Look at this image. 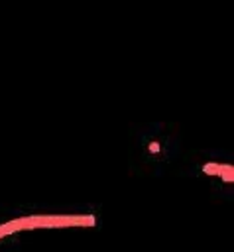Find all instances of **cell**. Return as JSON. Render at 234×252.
Listing matches in <instances>:
<instances>
[{"mask_svg": "<svg viewBox=\"0 0 234 252\" xmlns=\"http://www.w3.org/2000/svg\"><path fill=\"white\" fill-rule=\"evenodd\" d=\"M179 146V136L173 124L153 122L144 124L140 132L134 134L132 158L134 165L142 167L144 173H159L175 158Z\"/></svg>", "mask_w": 234, "mask_h": 252, "instance_id": "1", "label": "cell"}, {"mask_svg": "<svg viewBox=\"0 0 234 252\" xmlns=\"http://www.w3.org/2000/svg\"><path fill=\"white\" fill-rule=\"evenodd\" d=\"M195 169L212 191H218L220 195H230L234 187V161L230 156H224L220 152H199L195 159Z\"/></svg>", "mask_w": 234, "mask_h": 252, "instance_id": "2", "label": "cell"}]
</instances>
